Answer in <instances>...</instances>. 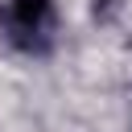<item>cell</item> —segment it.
Listing matches in <instances>:
<instances>
[{"instance_id": "cell-1", "label": "cell", "mask_w": 132, "mask_h": 132, "mask_svg": "<svg viewBox=\"0 0 132 132\" xmlns=\"http://www.w3.org/2000/svg\"><path fill=\"white\" fill-rule=\"evenodd\" d=\"M54 16V0H12L8 4V25L21 33V37H37Z\"/></svg>"}]
</instances>
